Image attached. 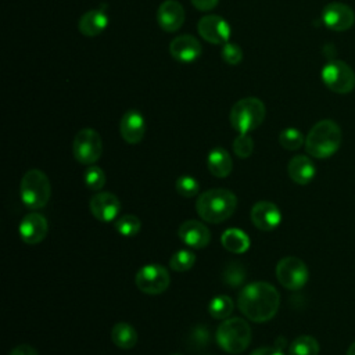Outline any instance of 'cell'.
I'll use <instances>...</instances> for the list:
<instances>
[{
    "mask_svg": "<svg viewBox=\"0 0 355 355\" xmlns=\"http://www.w3.org/2000/svg\"><path fill=\"white\" fill-rule=\"evenodd\" d=\"M220 55L223 58V61L229 65H237L241 60H243V50L237 43H232L227 42L222 46L220 50Z\"/></svg>",
    "mask_w": 355,
    "mask_h": 355,
    "instance_id": "836d02e7",
    "label": "cell"
},
{
    "mask_svg": "<svg viewBox=\"0 0 355 355\" xmlns=\"http://www.w3.org/2000/svg\"><path fill=\"white\" fill-rule=\"evenodd\" d=\"M216 341L219 347L229 354H240L251 343V327L241 318H230L223 320L216 330Z\"/></svg>",
    "mask_w": 355,
    "mask_h": 355,
    "instance_id": "277c9868",
    "label": "cell"
},
{
    "mask_svg": "<svg viewBox=\"0 0 355 355\" xmlns=\"http://www.w3.org/2000/svg\"><path fill=\"white\" fill-rule=\"evenodd\" d=\"M175 187L182 197H194L196 194H198V190H200L198 182L193 176H187V175L180 176L176 180Z\"/></svg>",
    "mask_w": 355,
    "mask_h": 355,
    "instance_id": "1f68e13d",
    "label": "cell"
},
{
    "mask_svg": "<svg viewBox=\"0 0 355 355\" xmlns=\"http://www.w3.org/2000/svg\"><path fill=\"white\" fill-rule=\"evenodd\" d=\"M119 133L129 144L140 143L146 133L144 116L137 110L126 111L119 122Z\"/></svg>",
    "mask_w": 355,
    "mask_h": 355,
    "instance_id": "2e32d148",
    "label": "cell"
},
{
    "mask_svg": "<svg viewBox=\"0 0 355 355\" xmlns=\"http://www.w3.org/2000/svg\"><path fill=\"white\" fill-rule=\"evenodd\" d=\"M237 207V198L227 189H211L201 193L196 201V211L201 219L209 223H220L229 219Z\"/></svg>",
    "mask_w": 355,
    "mask_h": 355,
    "instance_id": "7a4b0ae2",
    "label": "cell"
},
{
    "mask_svg": "<svg viewBox=\"0 0 355 355\" xmlns=\"http://www.w3.org/2000/svg\"><path fill=\"white\" fill-rule=\"evenodd\" d=\"M135 282L140 291L150 295H155L164 293L168 288L171 277L164 266L150 263L139 269Z\"/></svg>",
    "mask_w": 355,
    "mask_h": 355,
    "instance_id": "30bf717a",
    "label": "cell"
},
{
    "mask_svg": "<svg viewBox=\"0 0 355 355\" xmlns=\"http://www.w3.org/2000/svg\"><path fill=\"white\" fill-rule=\"evenodd\" d=\"M341 146V129L331 119L316 122L305 137V148L313 158H329Z\"/></svg>",
    "mask_w": 355,
    "mask_h": 355,
    "instance_id": "3957f363",
    "label": "cell"
},
{
    "mask_svg": "<svg viewBox=\"0 0 355 355\" xmlns=\"http://www.w3.org/2000/svg\"><path fill=\"white\" fill-rule=\"evenodd\" d=\"M233 151L240 158H247L254 151V141L247 133H240L233 141Z\"/></svg>",
    "mask_w": 355,
    "mask_h": 355,
    "instance_id": "d6a6232c",
    "label": "cell"
},
{
    "mask_svg": "<svg viewBox=\"0 0 355 355\" xmlns=\"http://www.w3.org/2000/svg\"><path fill=\"white\" fill-rule=\"evenodd\" d=\"M265 104L257 97H245L239 100L230 110V123L239 133H248L257 129L265 119Z\"/></svg>",
    "mask_w": 355,
    "mask_h": 355,
    "instance_id": "5b68a950",
    "label": "cell"
},
{
    "mask_svg": "<svg viewBox=\"0 0 355 355\" xmlns=\"http://www.w3.org/2000/svg\"><path fill=\"white\" fill-rule=\"evenodd\" d=\"M288 352L290 355H318L319 343L312 336H300L291 341Z\"/></svg>",
    "mask_w": 355,
    "mask_h": 355,
    "instance_id": "d4e9b609",
    "label": "cell"
},
{
    "mask_svg": "<svg viewBox=\"0 0 355 355\" xmlns=\"http://www.w3.org/2000/svg\"><path fill=\"white\" fill-rule=\"evenodd\" d=\"M85 184L86 187H89L90 190H100L104 184H105V175L104 171L100 166L92 165L85 171V176H83Z\"/></svg>",
    "mask_w": 355,
    "mask_h": 355,
    "instance_id": "4dcf8cb0",
    "label": "cell"
},
{
    "mask_svg": "<svg viewBox=\"0 0 355 355\" xmlns=\"http://www.w3.org/2000/svg\"><path fill=\"white\" fill-rule=\"evenodd\" d=\"M209 338V333L207 326L204 324H198L191 331H190V337H189V344L193 348H202L207 345Z\"/></svg>",
    "mask_w": 355,
    "mask_h": 355,
    "instance_id": "e575fe53",
    "label": "cell"
},
{
    "mask_svg": "<svg viewBox=\"0 0 355 355\" xmlns=\"http://www.w3.org/2000/svg\"><path fill=\"white\" fill-rule=\"evenodd\" d=\"M157 22L165 32H176L184 22V8L176 0H165L157 11Z\"/></svg>",
    "mask_w": 355,
    "mask_h": 355,
    "instance_id": "9a60e30c",
    "label": "cell"
},
{
    "mask_svg": "<svg viewBox=\"0 0 355 355\" xmlns=\"http://www.w3.org/2000/svg\"><path fill=\"white\" fill-rule=\"evenodd\" d=\"M220 243L225 247V250L234 252V254L245 252L250 247V239H248L247 233H244L240 229L225 230L220 237Z\"/></svg>",
    "mask_w": 355,
    "mask_h": 355,
    "instance_id": "603a6c76",
    "label": "cell"
},
{
    "mask_svg": "<svg viewBox=\"0 0 355 355\" xmlns=\"http://www.w3.org/2000/svg\"><path fill=\"white\" fill-rule=\"evenodd\" d=\"M280 304L279 291L266 282L247 284L239 294L237 305L241 313L257 323L270 320Z\"/></svg>",
    "mask_w": 355,
    "mask_h": 355,
    "instance_id": "6da1fadb",
    "label": "cell"
},
{
    "mask_svg": "<svg viewBox=\"0 0 355 355\" xmlns=\"http://www.w3.org/2000/svg\"><path fill=\"white\" fill-rule=\"evenodd\" d=\"M21 200L31 209L43 208L51 194V186L47 175L40 169H29L21 179Z\"/></svg>",
    "mask_w": 355,
    "mask_h": 355,
    "instance_id": "8992f818",
    "label": "cell"
},
{
    "mask_svg": "<svg viewBox=\"0 0 355 355\" xmlns=\"http://www.w3.org/2000/svg\"><path fill=\"white\" fill-rule=\"evenodd\" d=\"M287 172L290 179L301 186H305L312 182L316 173L315 164L306 155H295L288 161Z\"/></svg>",
    "mask_w": 355,
    "mask_h": 355,
    "instance_id": "ffe728a7",
    "label": "cell"
},
{
    "mask_svg": "<svg viewBox=\"0 0 355 355\" xmlns=\"http://www.w3.org/2000/svg\"><path fill=\"white\" fill-rule=\"evenodd\" d=\"M178 236L184 244L197 250L207 247L211 240L209 229L204 223L194 219L183 222L178 230Z\"/></svg>",
    "mask_w": 355,
    "mask_h": 355,
    "instance_id": "e0dca14e",
    "label": "cell"
},
{
    "mask_svg": "<svg viewBox=\"0 0 355 355\" xmlns=\"http://www.w3.org/2000/svg\"><path fill=\"white\" fill-rule=\"evenodd\" d=\"M208 311L215 319H226L233 312V301L227 295H218L211 300Z\"/></svg>",
    "mask_w": 355,
    "mask_h": 355,
    "instance_id": "4316f807",
    "label": "cell"
},
{
    "mask_svg": "<svg viewBox=\"0 0 355 355\" xmlns=\"http://www.w3.org/2000/svg\"><path fill=\"white\" fill-rule=\"evenodd\" d=\"M72 151L75 159L80 164H94L101 157L103 151V141L100 135L90 128L80 129L73 139Z\"/></svg>",
    "mask_w": 355,
    "mask_h": 355,
    "instance_id": "9c48e42d",
    "label": "cell"
},
{
    "mask_svg": "<svg viewBox=\"0 0 355 355\" xmlns=\"http://www.w3.org/2000/svg\"><path fill=\"white\" fill-rule=\"evenodd\" d=\"M89 209L96 219L101 222H110L118 216L121 211V201L112 193L100 191L90 198Z\"/></svg>",
    "mask_w": 355,
    "mask_h": 355,
    "instance_id": "4fadbf2b",
    "label": "cell"
},
{
    "mask_svg": "<svg viewBox=\"0 0 355 355\" xmlns=\"http://www.w3.org/2000/svg\"><path fill=\"white\" fill-rule=\"evenodd\" d=\"M112 343L122 349H130L137 343V333L129 323H116L111 330Z\"/></svg>",
    "mask_w": 355,
    "mask_h": 355,
    "instance_id": "cb8c5ba5",
    "label": "cell"
},
{
    "mask_svg": "<svg viewBox=\"0 0 355 355\" xmlns=\"http://www.w3.org/2000/svg\"><path fill=\"white\" fill-rule=\"evenodd\" d=\"M207 166L214 176L226 178L230 175L233 169V161L230 154L225 148L216 147L212 151H209L207 158Z\"/></svg>",
    "mask_w": 355,
    "mask_h": 355,
    "instance_id": "7402d4cb",
    "label": "cell"
},
{
    "mask_svg": "<svg viewBox=\"0 0 355 355\" xmlns=\"http://www.w3.org/2000/svg\"><path fill=\"white\" fill-rule=\"evenodd\" d=\"M283 345H284V338H283V337H279V338L275 341V347L279 348V349H282Z\"/></svg>",
    "mask_w": 355,
    "mask_h": 355,
    "instance_id": "f35d334b",
    "label": "cell"
},
{
    "mask_svg": "<svg viewBox=\"0 0 355 355\" xmlns=\"http://www.w3.org/2000/svg\"><path fill=\"white\" fill-rule=\"evenodd\" d=\"M347 355H355V341L348 347V349H347Z\"/></svg>",
    "mask_w": 355,
    "mask_h": 355,
    "instance_id": "ab89813d",
    "label": "cell"
},
{
    "mask_svg": "<svg viewBox=\"0 0 355 355\" xmlns=\"http://www.w3.org/2000/svg\"><path fill=\"white\" fill-rule=\"evenodd\" d=\"M322 21L329 29L344 32L354 25L355 14L349 6L340 1H331L323 7Z\"/></svg>",
    "mask_w": 355,
    "mask_h": 355,
    "instance_id": "8fae6325",
    "label": "cell"
},
{
    "mask_svg": "<svg viewBox=\"0 0 355 355\" xmlns=\"http://www.w3.org/2000/svg\"><path fill=\"white\" fill-rule=\"evenodd\" d=\"M171 55L180 62H191L201 55V44L191 35H180L169 44Z\"/></svg>",
    "mask_w": 355,
    "mask_h": 355,
    "instance_id": "d6986e66",
    "label": "cell"
},
{
    "mask_svg": "<svg viewBox=\"0 0 355 355\" xmlns=\"http://www.w3.org/2000/svg\"><path fill=\"white\" fill-rule=\"evenodd\" d=\"M250 355H284V354L282 352V349L276 347H262L252 351Z\"/></svg>",
    "mask_w": 355,
    "mask_h": 355,
    "instance_id": "74e56055",
    "label": "cell"
},
{
    "mask_svg": "<svg viewBox=\"0 0 355 355\" xmlns=\"http://www.w3.org/2000/svg\"><path fill=\"white\" fill-rule=\"evenodd\" d=\"M320 75L326 87L334 93L347 94L355 89V72L341 60L329 61Z\"/></svg>",
    "mask_w": 355,
    "mask_h": 355,
    "instance_id": "52a82bcc",
    "label": "cell"
},
{
    "mask_svg": "<svg viewBox=\"0 0 355 355\" xmlns=\"http://www.w3.org/2000/svg\"><path fill=\"white\" fill-rule=\"evenodd\" d=\"M47 219L37 214H28L19 223V236L26 244H37L47 234Z\"/></svg>",
    "mask_w": 355,
    "mask_h": 355,
    "instance_id": "ac0fdd59",
    "label": "cell"
},
{
    "mask_svg": "<svg viewBox=\"0 0 355 355\" xmlns=\"http://www.w3.org/2000/svg\"><path fill=\"white\" fill-rule=\"evenodd\" d=\"M173 355H180V354H173Z\"/></svg>",
    "mask_w": 355,
    "mask_h": 355,
    "instance_id": "60d3db41",
    "label": "cell"
},
{
    "mask_svg": "<svg viewBox=\"0 0 355 355\" xmlns=\"http://www.w3.org/2000/svg\"><path fill=\"white\" fill-rule=\"evenodd\" d=\"M200 36L214 44H225L230 37V25L219 15H205L197 24Z\"/></svg>",
    "mask_w": 355,
    "mask_h": 355,
    "instance_id": "7c38bea8",
    "label": "cell"
},
{
    "mask_svg": "<svg viewBox=\"0 0 355 355\" xmlns=\"http://www.w3.org/2000/svg\"><path fill=\"white\" fill-rule=\"evenodd\" d=\"M141 227V222L135 215H122L115 222V229L119 234L125 237H133L139 233Z\"/></svg>",
    "mask_w": 355,
    "mask_h": 355,
    "instance_id": "f1b7e54d",
    "label": "cell"
},
{
    "mask_svg": "<svg viewBox=\"0 0 355 355\" xmlns=\"http://www.w3.org/2000/svg\"><path fill=\"white\" fill-rule=\"evenodd\" d=\"M219 0H191L193 6L197 8V10H201V11H209L212 10L216 4H218Z\"/></svg>",
    "mask_w": 355,
    "mask_h": 355,
    "instance_id": "d590c367",
    "label": "cell"
},
{
    "mask_svg": "<svg viewBox=\"0 0 355 355\" xmlns=\"http://www.w3.org/2000/svg\"><path fill=\"white\" fill-rule=\"evenodd\" d=\"M250 216L252 225L265 232L276 229L282 220L280 209L270 201H258L254 204Z\"/></svg>",
    "mask_w": 355,
    "mask_h": 355,
    "instance_id": "5bb4252c",
    "label": "cell"
},
{
    "mask_svg": "<svg viewBox=\"0 0 355 355\" xmlns=\"http://www.w3.org/2000/svg\"><path fill=\"white\" fill-rule=\"evenodd\" d=\"M194 262H196L194 252L189 250H179L171 257L169 266L176 272H186L193 268Z\"/></svg>",
    "mask_w": 355,
    "mask_h": 355,
    "instance_id": "f546056e",
    "label": "cell"
},
{
    "mask_svg": "<svg viewBox=\"0 0 355 355\" xmlns=\"http://www.w3.org/2000/svg\"><path fill=\"white\" fill-rule=\"evenodd\" d=\"M222 277L229 287H239L245 280V268L243 263L232 261L225 266Z\"/></svg>",
    "mask_w": 355,
    "mask_h": 355,
    "instance_id": "484cf974",
    "label": "cell"
},
{
    "mask_svg": "<svg viewBox=\"0 0 355 355\" xmlns=\"http://www.w3.org/2000/svg\"><path fill=\"white\" fill-rule=\"evenodd\" d=\"M276 277L283 287L293 291L300 290L308 282V266L297 257L282 258L276 265Z\"/></svg>",
    "mask_w": 355,
    "mask_h": 355,
    "instance_id": "ba28073f",
    "label": "cell"
},
{
    "mask_svg": "<svg viewBox=\"0 0 355 355\" xmlns=\"http://www.w3.org/2000/svg\"><path fill=\"white\" fill-rule=\"evenodd\" d=\"M279 143L283 148L294 151V150H298L305 143V139H304L302 133L298 129L287 128V129L280 132Z\"/></svg>",
    "mask_w": 355,
    "mask_h": 355,
    "instance_id": "83f0119b",
    "label": "cell"
},
{
    "mask_svg": "<svg viewBox=\"0 0 355 355\" xmlns=\"http://www.w3.org/2000/svg\"><path fill=\"white\" fill-rule=\"evenodd\" d=\"M10 355H39V354L36 352V349H35L33 347L26 345V344H22V345L15 347V348L10 352Z\"/></svg>",
    "mask_w": 355,
    "mask_h": 355,
    "instance_id": "8d00e7d4",
    "label": "cell"
},
{
    "mask_svg": "<svg viewBox=\"0 0 355 355\" xmlns=\"http://www.w3.org/2000/svg\"><path fill=\"white\" fill-rule=\"evenodd\" d=\"M108 25V17L103 10H89L86 11L79 22L78 28L85 36H97L104 32Z\"/></svg>",
    "mask_w": 355,
    "mask_h": 355,
    "instance_id": "44dd1931",
    "label": "cell"
}]
</instances>
